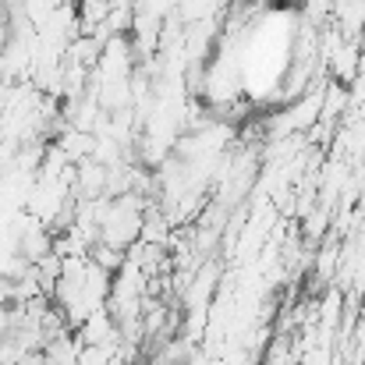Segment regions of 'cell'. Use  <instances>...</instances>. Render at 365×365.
Segmentation results:
<instances>
[{"label": "cell", "instance_id": "1", "mask_svg": "<svg viewBox=\"0 0 365 365\" xmlns=\"http://www.w3.org/2000/svg\"><path fill=\"white\" fill-rule=\"evenodd\" d=\"M75 365H118V362H114V348H103V344H82V348H78V362Z\"/></svg>", "mask_w": 365, "mask_h": 365}]
</instances>
